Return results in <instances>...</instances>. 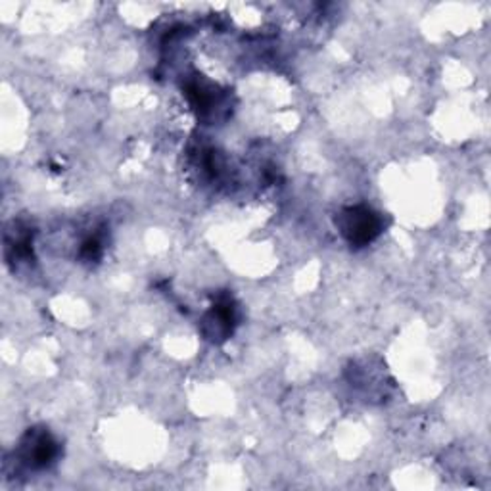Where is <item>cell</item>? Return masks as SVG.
I'll return each mask as SVG.
<instances>
[{"instance_id": "1", "label": "cell", "mask_w": 491, "mask_h": 491, "mask_svg": "<svg viewBox=\"0 0 491 491\" xmlns=\"http://www.w3.org/2000/svg\"><path fill=\"white\" fill-rule=\"evenodd\" d=\"M342 232L353 244H367L380 232V217L368 208H349L342 213Z\"/></svg>"}, {"instance_id": "2", "label": "cell", "mask_w": 491, "mask_h": 491, "mask_svg": "<svg viewBox=\"0 0 491 491\" xmlns=\"http://www.w3.org/2000/svg\"><path fill=\"white\" fill-rule=\"evenodd\" d=\"M25 459L33 466H46L56 455V444L48 432H29L24 446Z\"/></svg>"}]
</instances>
